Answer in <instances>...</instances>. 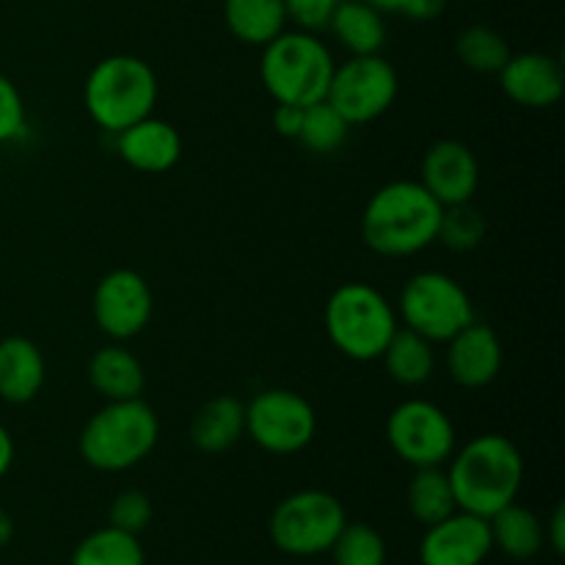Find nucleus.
<instances>
[{"mask_svg": "<svg viewBox=\"0 0 565 565\" xmlns=\"http://www.w3.org/2000/svg\"><path fill=\"white\" fill-rule=\"evenodd\" d=\"M447 467L458 511L491 519L519 500L524 458L516 441L502 434H483L456 447Z\"/></svg>", "mask_w": 565, "mask_h": 565, "instance_id": "1", "label": "nucleus"}, {"mask_svg": "<svg viewBox=\"0 0 565 565\" xmlns=\"http://www.w3.org/2000/svg\"><path fill=\"white\" fill-rule=\"evenodd\" d=\"M439 218L441 204L419 185V180L386 182L364 207L362 241L379 257H414L436 243Z\"/></svg>", "mask_w": 565, "mask_h": 565, "instance_id": "2", "label": "nucleus"}, {"mask_svg": "<svg viewBox=\"0 0 565 565\" xmlns=\"http://www.w3.org/2000/svg\"><path fill=\"white\" fill-rule=\"evenodd\" d=\"M158 439L160 419L143 397L108 401L86 419L77 436V450L92 469L116 475L147 461Z\"/></svg>", "mask_w": 565, "mask_h": 565, "instance_id": "3", "label": "nucleus"}, {"mask_svg": "<svg viewBox=\"0 0 565 565\" xmlns=\"http://www.w3.org/2000/svg\"><path fill=\"white\" fill-rule=\"evenodd\" d=\"M158 75L138 55H108L97 61L83 83V105L99 130H127L136 121L154 114L158 105Z\"/></svg>", "mask_w": 565, "mask_h": 565, "instance_id": "4", "label": "nucleus"}, {"mask_svg": "<svg viewBox=\"0 0 565 565\" xmlns=\"http://www.w3.org/2000/svg\"><path fill=\"white\" fill-rule=\"evenodd\" d=\"M334 66V55L318 33L285 28L263 47L259 81L274 103L309 108L326 99Z\"/></svg>", "mask_w": 565, "mask_h": 565, "instance_id": "5", "label": "nucleus"}, {"mask_svg": "<svg viewBox=\"0 0 565 565\" xmlns=\"http://www.w3.org/2000/svg\"><path fill=\"white\" fill-rule=\"evenodd\" d=\"M323 329L342 356L353 362H375L401 323L384 292L367 281H345L326 301Z\"/></svg>", "mask_w": 565, "mask_h": 565, "instance_id": "6", "label": "nucleus"}, {"mask_svg": "<svg viewBox=\"0 0 565 565\" xmlns=\"http://www.w3.org/2000/svg\"><path fill=\"white\" fill-rule=\"evenodd\" d=\"M348 524L345 505L323 489H301L274 508L268 539L290 557H318L331 550Z\"/></svg>", "mask_w": 565, "mask_h": 565, "instance_id": "7", "label": "nucleus"}, {"mask_svg": "<svg viewBox=\"0 0 565 565\" xmlns=\"http://www.w3.org/2000/svg\"><path fill=\"white\" fill-rule=\"evenodd\" d=\"M397 320L434 345H445L447 340L467 329L475 318V303L461 281L441 270H423L414 274L397 296Z\"/></svg>", "mask_w": 565, "mask_h": 565, "instance_id": "8", "label": "nucleus"}, {"mask_svg": "<svg viewBox=\"0 0 565 565\" xmlns=\"http://www.w3.org/2000/svg\"><path fill=\"white\" fill-rule=\"evenodd\" d=\"M401 92L397 70L381 53L351 55L345 64L334 66L326 103L351 127L381 119L395 105Z\"/></svg>", "mask_w": 565, "mask_h": 565, "instance_id": "9", "label": "nucleus"}, {"mask_svg": "<svg viewBox=\"0 0 565 565\" xmlns=\"http://www.w3.org/2000/svg\"><path fill=\"white\" fill-rule=\"evenodd\" d=\"M318 434L312 403L292 390H263L246 403V436L270 456H298Z\"/></svg>", "mask_w": 565, "mask_h": 565, "instance_id": "10", "label": "nucleus"}, {"mask_svg": "<svg viewBox=\"0 0 565 565\" xmlns=\"http://www.w3.org/2000/svg\"><path fill=\"white\" fill-rule=\"evenodd\" d=\"M386 441L408 467H445L458 447L450 414L434 401L408 397L386 419Z\"/></svg>", "mask_w": 565, "mask_h": 565, "instance_id": "11", "label": "nucleus"}, {"mask_svg": "<svg viewBox=\"0 0 565 565\" xmlns=\"http://www.w3.org/2000/svg\"><path fill=\"white\" fill-rule=\"evenodd\" d=\"M154 312L149 281L132 268H116L97 281L92 296V315L108 340L127 342L147 331Z\"/></svg>", "mask_w": 565, "mask_h": 565, "instance_id": "12", "label": "nucleus"}, {"mask_svg": "<svg viewBox=\"0 0 565 565\" xmlns=\"http://www.w3.org/2000/svg\"><path fill=\"white\" fill-rule=\"evenodd\" d=\"M494 552L489 519L456 511L425 527L419 541V565H483Z\"/></svg>", "mask_w": 565, "mask_h": 565, "instance_id": "13", "label": "nucleus"}, {"mask_svg": "<svg viewBox=\"0 0 565 565\" xmlns=\"http://www.w3.org/2000/svg\"><path fill=\"white\" fill-rule=\"evenodd\" d=\"M419 185L441 204L472 202L480 188V160L472 149L456 138L430 143L419 166Z\"/></svg>", "mask_w": 565, "mask_h": 565, "instance_id": "14", "label": "nucleus"}, {"mask_svg": "<svg viewBox=\"0 0 565 565\" xmlns=\"http://www.w3.org/2000/svg\"><path fill=\"white\" fill-rule=\"evenodd\" d=\"M445 345L447 375L461 390H486L489 384H494L502 362H505V353H502L500 334L491 326L472 320Z\"/></svg>", "mask_w": 565, "mask_h": 565, "instance_id": "15", "label": "nucleus"}, {"mask_svg": "<svg viewBox=\"0 0 565 565\" xmlns=\"http://www.w3.org/2000/svg\"><path fill=\"white\" fill-rule=\"evenodd\" d=\"M497 75L505 97L522 108L546 110L563 99L565 72L561 61L550 53H511Z\"/></svg>", "mask_w": 565, "mask_h": 565, "instance_id": "16", "label": "nucleus"}, {"mask_svg": "<svg viewBox=\"0 0 565 565\" xmlns=\"http://www.w3.org/2000/svg\"><path fill=\"white\" fill-rule=\"evenodd\" d=\"M116 152L141 174H166L182 158V136L171 121L147 116L127 130L116 132Z\"/></svg>", "mask_w": 565, "mask_h": 565, "instance_id": "17", "label": "nucleus"}, {"mask_svg": "<svg viewBox=\"0 0 565 565\" xmlns=\"http://www.w3.org/2000/svg\"><path fill=\"white\" fill-rule=\"evenodd\" d=\"M47 381V362L33 340L11 334L0 340V401L25 406L36 401Z\"/></svg>", "mask_w": 565, "mask_h": 565, "instance_id": "18", "label": "nucleus"}, {"mask_svg": "<svg viewBox=\"0 0 565 565\" xmlns=\"http://www.w3.org/2000/svg\"><path fill=\"white\" fill-rule=\"evenodd\" d=\"M88 384L105 401H136L147 390V370L130 348L110 342L88 359Z\"/></svg>", "mask_w": 565, "mask_h": 565, "instance_id": "19", "label": "nucleus"}, {"mask_svg": "<svg viewBox=\"0 0 565 565\" xmlns=\"http://www.w3.org/2000/svg\"><path fill=\"white\" fill-rule=\"evenodd\" d=\"M246 436V403L232 395L210 397L193 414L188 439L204 456H221Z\"/></svg>", "mask_w": 565, "mask_h": 565, "instance_id": "20", "label": "nucleus"}, {"mask_svg": "<svg viewBox=\"0 0 565 565\" xmlns=\"http://www.w3.org/2000/svg\"><path fill=\"white\" fill-rule=\"evenodd\" d=\"M381 362H384L386 375H390L397 386L417 390V386L428 384V381L434 379L436 348L434 342L425 340L423 334H417V331L403 326V329L395 331L390 345L384 348Z\"/></svg>", "mask_w": 565, "mask_h": 565, "instance_id": "21", "label": "nucleus"}, {"mask_svg": "<svg viewBox=\"0 0 565 565\" xmlns=\"http://www.w3.org/2000/svg\"><path fill=\"white\" fill-rule=\"evenodd\" d=\"M329 31L351 55H375L386 44L384 14L364 0H342L331 14Z\"/></svg>", "mask_w": 565, "mask_h": 565, "instance_id": "22", "label": "nucleus"}, {"mask_svg": "<svg viewBox=\"0 0 565 565\" xmlns=\"http://www.w3.org/2000/svg\"><path fill=\"white\" fill-rule=\"evenodd\" d=\"M491 544L511 561H533L546 546L544 522L530 508L511 502L489 519Z\"/></svg>", "mask_w": 565, "mask_h": 565, "instance_id": "23", "label": "nucleus"}, {"mask_svg": "<svg viewBox=\"0 0 565 565\" xmlns=\"http://www.w3.org/2000/svg\"><path fill=\"white\" fill-rule=\"evenodd\" d=\"M224 25L237 42L265 47L287 28L285 0H224Z\"/></svg>", "mask_w": 565, "mask_h": 565, "instance_id": "24", "label": "nucleus"}, {"mask_svg": "<svg viewBox=\"0 0 565 565\" xmlns=\"http://www.w3.org/2000/svg\"><path fill=\"white\" fill-rule=\"evenodd\" d=\"M408 513L417 519L423 527L441 522L450 513L458 511L456 494H452L450 478L445 467H419L414 469L412 480L406 486Z\"/></svg>", "mask_w": 565, "mask_h": 565, "instance_id": "25", "label": "nucleus"}, {"mask_svg": "<svg viewBox=\"0 0 565 565\" xmlns=\"http://www.w3.org/2000/svg\"><path fill=\"white\" fill-rule=\"evenodd\" d=\"M70 565H147L141 539L110 524L94 530L72 550Z\"/></svg>", "mask_w": 565, "mask_h": 565, "instance_id": "26", "label": "nucleus"}, {"mask_svg": "<svg viewBox=\"0 0 565 565\" xmlns=\"http://www.w3.org/2000/svg\"><path fill=\"white\" fill-rule=\"evenodd\" d=\"M456 55L467 70L478 75H497L511 58L505 36L489 25H467L456 39Z\"/></svg>", "mask_w": 565, "mask_h": 565, "instance_id": "27", "label": "nucleus"}, {"mask_svg": "<svg viewBox=\"0 0 565 565\" xmlns=\"http://www.w3.org/2000/svg\"><path fill=\"white\" fill-rule=\"evenodd\" d=\"M348 132H351V125L323 99L303 108L296 141H301V147L312 154H334L348 141Z\"/></svg>", "mask_w": 565, "mask_h": 565, "instance_id": "28", "label": "nucleus"}, {"mask_svg": "<svg viewBox=\"0 0 565 565\" xmlns=\"http://www.w3.org/2000/svg\"><path fill=\"white\" fill-rule=\"evenodd\" d=\"M334 565H386V541L373 524L348 522L329 550Z\"/></svg>", "mask_w": 565, "mask_h": 565, "instance_id": "29", "label": "nucleus"}, {"mask_svg": "<svg viewBox=\"0 0 565 565\" xmlns=\"http://www.w3.org/2000/svg\"><path fill=\"white\" fill-rule=\"evenodd\" d=\"M436 241L445 243L450 252H475L486 241L483 213L472 202L441 207Z\"/></svg>", "mask_w": 565, "mask_h": 565, "instance_id": "30", "label": "nucleus"}, {"mask_svg": "<svg viewBox=\"0 0 565 565\" xmlns=\"http://www.w3.org/2000/svg\"><path fill=\"white\" fill-rule=\"evenodd\" d=\"M152 522V500L138 489H125L114 497L108 508V524L125 533L141 535Z\"/></svg>", "mask_w": 565, "mask_h": 565, "instance_id": "31", "label": "nucleus"}, {"mask_svg": "<svg viewBox=\"0 0 565 565\" xmlns=\"http://www.w3.org/2000/svg\"><path fill=\"white\" fill-rule=\"evenodd\" d=\"M25 130L28 114L20 88L14 86L11 77L0 75V143L17 141V138L25 136Z\"/></svg>", "mask_w": 565, "mask_h": 565, "instance_id": "32", "label": "nucleus"}, {"mask_svg": "<svg viewBox=\"0 0 565 565\" xmlns=\"http://www.w3.org/2000/svg\"><path fill=\"white\" fill-rule=\"evenodd\" d=\"M340 3L342 0H285L287 22H292L298 31H326Z\"/></svg>", "mask_w": 565, "mask_h": 565, "instance_id": "33", "label": "nucleus"}, {"mask_svg": "<svg viewBox=\"0 0 565 565\" xmlns=\"http://www.w3.org/2000/svg\"><path fill=\"white\" fill-rule=\"evenodd\" d=\"M301 119H303L301 105H287V103H276L274 116H270V121H274V130L279 132L281 138H298Z\"/></svg>", "mask_w": 565, "mask_h": 565, "instance_id": "34", "label": "nucleus"}, {"mask_svg": "<svg viewBox=\"0 0 565 565\" xmlns=\"http://www.w3.org/2000/svg\"><path fill=\"white\" fill-rule=\"evenodd\" d=\"M544 539L546 544L552 546L555 555H563L565 552V505L557 502L555 511H552L550 522H544Z\"/></svg>", "mask_w": 565, "mask_h": 565, "instance_id": "35", "label": "nucleus"}, {"mask_svg": "<svg viewBox=\"0 0 565 565\" xmlns=\"http://www.w3.org/2000/svg\"><path fill=\"white\" fill-rule=\"evenodd\" d=\"M447 9V0H406L401 14H406L408 20H417V22H428L441 17V11Z\"/></svg>", "mask_w": 565, "mask_h": 565, "instance_id": "36", "label": "nucleus"}, {"mask_svg": "<svg viewBox=\"0 0 565 565\" xmlns=\"http://www.w3.org/2000/svg\"><path fill=\"white\" fill-rule=\"evenodd\" d=\"M14 456H17V447H14V436L0 425V480L11 472L14 467Z\"/></svg>", "mask_w": 565, "mask_h": 565, "instance_id": "37", "label": "nucleus"}, {"mask_svg": "<svg viewBox=\"0 0 565 565\" xmlns=\"http://www.w3.org/2000/svg\"><path fill=\"white\" fill-rule=\"evenodd\" d=\"M11 539H14V519H11V513L6 508H0V550L9 546Z\"/></svg>", "mask_w": 565, "mask_h": 565, "instance_id": "38", "label": "nucleus"}, {"mask_svg": "<svg viewBox=\"0 0 565 565\" xmlns=\"http://www.w3.org/2000/svg\"><path fill=\"white\" fill-rule=\"evenodd\" d=\"M364 3H370L373 9H379L381 14H401L403 6H406V0H364Z\"/></svg>", "mask_w": 565, "mask_h": 565, "instance_id": "39", "label": "nucleus"}]
</instances>
